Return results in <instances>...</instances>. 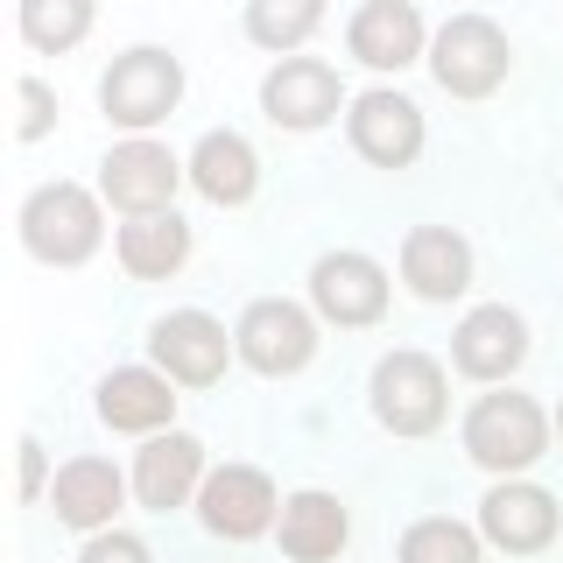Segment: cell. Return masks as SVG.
I'll use <instances>...</instances> for the list:
<instances>
[{
	"mask_svg": "<svg viewBox=\"0 0 563 563\" xmlns=\"http://www.w3.org/2000/svg\"><path fill=\"white\" fill-rule=\"evenodd\" d=\"M339 106H345V85L324 57H282L268 78H261V113L289 134H310V128H324V120H339Z\"/></svg>",
	"mask_w": 563,
	"mask_h": 563,
	"instance_id": "8fae6325",
	"label": "cell"
},
{
	"mask_svg": "<svg viewBox=\"0 0 563 563\" xmlns=\"http://www.w3.org/2000/svg\"><path fill=\"white\" fill-rule=\"evenodd\" d=\"M345 134H352V155L374 169H409L422 155V106L387 92V85H374V92L352 99L345 113Z\"/></svg>",
	"mask_w": 563,
	"mask_h": 563,
	"instance_id": "30bf717a",
	"label": "cell"
},
{
	"mask_svg": "<svg viewBox=\"0 0 563 563\" xmlns=\"http://www.w3.org/2000/svg\"><path fill=\"white\" fill-rule=\"evenodd\" d=\"M233 345H240V360L254 366V374H268V380L303 374L317 360V317L303 303H289V296H261V303L240 310Z\"/></svg>",
	"mask_w": 563,
	"mask_h": 563,
	"instance_id": "8992f818",
	"label": "cell"
},
{
	"mask_svg": "<svg viewBox=\"0 0 563 563\" xmlns=\"http://www.w3.org/2000/svg\"><path fill=\"white\" fill-rule=\"evenodd\" d=\"M479 556H486V536L451 515H422L395 542V563H479Z\"/></svg>",
	"mask_w": 563,
	"mask_h": 563,
	"instance_id": "603a6c76",
	"label": "cell"
},
{
	"mask_svg": "<svg viewBox=\"0 0 563 563\" xmlns=\"http://www.w3.org/2000/svg\"><path fill=\"white\" fill-rule=\"evenodd\" d=\"M198 521L225 542H254L282 521V493L261 465H219L198 493Z\"/></svg>",
	"mask_w": 563,
	"mask_h": 563,
	"instance_id": "ba28073f",
	"label": "cell"
},
{
	"mask_svg": "<svg viewBox=\"0 0 563 563\" xmlns=\"http://www.w3.org/2000/svg\"><path fill=\"white\" fill-rule=\"evenodd\" d=\"M310 303L324 324H345V331H360V324H380V310H387V268L374 254H360V246H339V254H324L310 268Z\"/></svg>",
	"mask_w": 563,
	"mask_h": 563,
	"instance_id": "9c48e42d",
	"label": "cell"
},
{
	"mask_svg": "<svg viewBox=\"0 0 563 563\" xmlns=\"http://www.w3.org/2000/svg\"><path fill=\"white\" fill-rule=\"evenodd\" d=\"M22 240H29L35 261H49V268H78V261H92L99 240H106L99 198L85 184H43V190H29Z\"/></svg>",
	"mask_w": 563,
	"mask_h": 563,
	"instance_id": "277c9868",
	"label": "cell"
},
{
	"mask_svg": "<svg viewBox=\"0 0 563 563\" xmlns=\"http://www.w3.org/2000/svg\"><path fill=\"white\" fill-rule=\"evenodd\" d=\"M176 99H184V64H176L169 49H155V43L120 49V57L106 64V78H99L106 120H113V128H128V134H148L155 120H169Z\"/></svg>",
	"mask_w": 563,
	"mask_h": 563,
	"instance_id": "7a4b0ae2",
	"label": "cell"
},
{
	"mask_svg": "<svg viewBox=\"0 0 563 563\" xmlns=\"http://www.w3.org/2000/svg\"><path fill=\"white\" fill-rule=\"evenodd\" d=\"M556 437H563V401H556Z\"/></svg>",
	"mask_w": 563,
	"mask_h": 563,
	"instance_id": "f1b7e54d",
	"label": "cell"
},
{
	"mask_svg": "<svg viewBox=\"0 0 563 563\" xmlns=\"http://www.w3.org/2000/svg\"><path fill=\"white\" fill-rule=\"evenodd\" d=\"M556 528H563L556 493H542V486H528V479H500V486L479 500V536L493 542V550H507V556L550 550Z\"/></svg>",
	"mask_w": 563,
	"mask_h": 563,
	"instance_id": "4fadbf2b",
	"label": "cell"
},
{
	"mask_svg": "<svg viewBox=\"0 0 563 563\" xmlns=\"http://www.w3.org/2000/svg\"><path fill=\"white\" fill-rule=\"evenodd\" d=\"M275 536H282V556H289V563H331L352 542V515H345L339 493L303 486V493H289V500H282Z\"/></svg>",
	"mask_w": 563,
	"mask_h": 563,
	"instance_id": "d6986e66",
	"label": "cell"
},
{
	"mask_svg": "<svg viewBox=\"0 0 563 563\" xmlns=\"http://www.w3.org/2000/svg\"><path fill=\"white\" fill-rule=\"evenodd\" d=\"M205 444L190 430H163V437H148L134 457V493H141V507H155V515H169V507H184V500H198L205 493Z\"/></svg>",
	"mask_w": 563,
	"mask_h": 563,
	"instance_id": "9a60e30c",
	"label": "cell"
},
{
	"mask_svg": "<svg viewBox=\"0 0 563 563\" xmlns=\"http://www.w3.org/2000/svg\"><path fill=\"white\" fill-rule=\"evenodd\" d=\"M430 70L451 99H486L515 70V43H507V29L493 14H451L430 43Z\"/></svg>",
	"mask_w": 563,
	"mask_h": 563,
	"instance_id": "3957f363",
	"label": "cell"
},
{
	"mask_svg": "<svg viewBox=\"0 0 563 563\" xmlns=\"http://www.w3.org/2000/svg\"><path fill=\"white\" fill-rule=\"evenodd\" d=\"M169 374L163 366H113L99 380V422L106 430H128V437H163L169 416H176V395H169Z\"/></svg>",
	"mask_w": 563,
	"mask_h": 563,
	"instance_id": "2e32d148",
	"label": "cell"
},
{
	"mask_svg": "<svg viewBox=\"0 0 563 563\" xmlns=\"http://www.w3.org/2000/svg\"><path fill=\"white\" fill-rule=\"evenodd\" d=\"M92 35V0H22V43L43 57H64Z\"/></svg>",
	"mask_w": 563,
	"mask_h": 563,
	"instance_id": "d4e9b609",
	"label": "cell"
},
{
	"mask_svg": "<svg viewBox=\"0 0 563 563\" xmlns=\"http://www.w3.org/2000/svg\"><path fill=\"white\" fill-rule=\"evenodd\" d=\"M120 268H128L134 282H169L176 268L190 261V225L176 219V211H155V219H128L113 240Z\"/></svg>",
	"mask_w": 563,
	"mask_h": 563,
	"instance_id": "7402d4cb",
	"label": "cell"
},
{
	"mask_svg": "<svg viewBox=\"0 0 563 563\" xmlns=\"http://www.w3.org/2000/svg\"><path fill=\"white\" fill-rule=\"evenodd\" d=\"M78 563H155V556H148L141 536H128V528H106V536H85Z\"/></svg>",
	"mask_w": 563,
	"mask_h": 563,
	"instance_id": "4316f807",
	"label": "cell"
},
{
	"mask_svg": "<svg viewBox=\"0 0 563 563\" xmlns=\"http://www.w3.org/2000/svg\"><path fill=\"white\" fill-rule=\"evenodd\" d=\"M22 500H49V465H43V444L35 437H22Z\"/></svg>",
	"mask_w": 563,
	"mask_h": 563,
	"instance_id": "83f0119b",
	"label": "cell"
},
{
	"mask_svg": "<svg viewBox=\"0 0 563 563\" xmlns=\"http://www.w3.org/2000/svg\"><path fill=\"white\" fill-rule=\"evenodd\" d=\"M444 409H451V380H444V366H437L430 352L401 345V352H387V360L374 366V416H380V430L430 437L437 422H444Z\"/></svg>",
	"mask_w": 563,
	"mask_h": 563,
	"instance_id": "5b68a950",
	"label": "cell"
},
{
	"mask_svg": "<svg viewBox=\"0 0 563 563\" xmlns=\"http://www.w3.org/2000/svg\"><path fill=\"white\" fill-rule=\"evenodd\" d=\"M184 169L190 163H176L163 141L134 134V141H120V148L99 163V190H106V205L128 211V219H155V211H176V184H184Z\"/></svg>",
	"mask_w": 563,
	"mask_h": 563,
	"instance_id": "52a82bcc",
	"label": "cell"
},
{
	"mask_svg": "<svg viewBox=\"0 0 563 563\" xmlns=\"http://www.w3.org/2000/svg\"><path fill=\"white\" fill-rule=\"evenodd\" d=\"M324 29V0H246V35L261 49H303Z\"/></svg>",
	"mask_w": 563,
	"mask_h": 563,
	"instance_id": "cb8c5ba5",
	"label": "cell"
},
{
	"mask_svg": "<svg viewBox=\"0 0 563 563\" xmlns=\"http://www.w3.org/2000/svg\"><path fill=\"white\" fill-rule=\"evenodd\" d=\"M190 184H198L211 205H246V198L261 190V155H254V141L233 134V128L198 134V148H190Z\"/></svg>",
	"mask_w": 563,
	"mask_h": 563,
	"instance_id": "44dd1931",
	"label": "cell"
},
{
	"mask_svg": "<svg viewBox=\"0 0 563 563\" xmlns=\"http://www.w3.org/2000/svg\"><path fill=\"white\" fill-rule=\"evenodd\" d=\"M521 360H528V324H521V310H507V303L465 310V324L451 331V366L465 380H507Z\"/></svg>",
	"mask_w": 563,
	"mask_h": 563,
	"instance_id": "5bb4252c",
	"label": "cell"
},
{
	"mask_svg": "<svg viewBox=\"0 0 563 563\" xmlns=\"http://www.w3.org/2000/svg\"><path fill=\"white\" fill-rule=\"evenodd\" d=\"M148 352H155V366H163L176 387H211L240 345L225 339V324L211 310H169L163 324L148 331Z\"/></svg>",
	"mask_w": 563,
	"mask_h": 563,
	"instance_id": "7c38bea8",
	"label": "cell"
},
{
	"mask_svg": "<svg viewBox=\"0 0 563 563\" xmlns=\"http://www.w3.org/2000/svg\"><path fill=\"white\" fill-rule=\"evenodd\" d=\"M120 500H128V479H120L106 457H70L57 465V479H49V507H57L64 528H78V536H106L120 515Z\"/></svg>",
	"mask_w": 563,
	"mask_h": 563,
	"instance_id": "ac0fdd59",
	"label": "cell"
},
{
	"mask_svg": "<svg viewBox=\"0 0 563 563\" xmlns=\"http://www.w3.org/2000/svg\"><path fill=\"white\" fill-rule=\"evenodd\" d=\"M401 282L422 296V303H451V296L472 289V246L451 225H409L401 240Z\"/></svg>",
	"mask_w": 563,
	"mask_h": 563,
	"instance_id": "e0dca14e",
	"label": "cell"
},
{
	"mask_svg": "<svg viewBox=\"0 0 563 563\" xmlns=\"http://www.w3.org/2000/svg\"><path fill=\"white\" fill-rule=\"evenodd\" d=\"M550 422L556 416H542L536 395L500 387V395H479L465 409V451H472V465L500 472V479H521V472L550 451Z\"/></svg>",
	"mask_w": 563,
	"mask_h": 563,
	"instance_id": "6da1fadb",
	"label": "cell"
},
{
	"mask_svg": "<svg viewBox=\"0 0 563 563\" xmlns=\"http://www.w3.org/2000/svg\"><path fill=\"white\" fill-rule=\"evenodd\" d=\"M345 43H352V57H360L366 70H409L422 57V14H416V0H366V8L352 14Z\"/></svg>",
	"mask_w": 563,
	"mask_h": 563,
	"instance_id": "ffe728a7",
	"label": "cell"
},
{
	"mask_svg": "<svg viewBox=\"0 0 563 563\" xmlns=\"http://www.w3.org/2000/svg\"><path fill=\"white\" fill-rule=\"evenodd\" d=\"M14 92H22V120H14V134H22V141H43L49 128H57V92H49L43 78H22Z\"/></svg>",
	"mask_w": 563,
	"mask_h": 563,
	"instance_id": "484cf974",
	"label": "cell"
}]
</instances>
